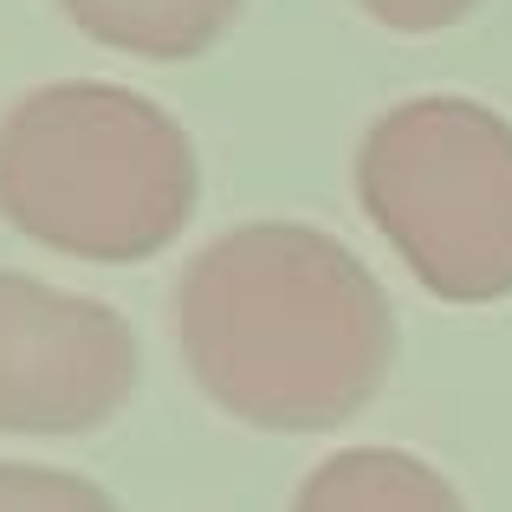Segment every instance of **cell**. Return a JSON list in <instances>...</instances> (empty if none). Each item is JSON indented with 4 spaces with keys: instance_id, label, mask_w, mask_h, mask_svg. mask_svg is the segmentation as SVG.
<instances>
[{
    "instance_id": "cell-7",
    "label": "cell",
    "mask_w": 512,
    "mask_h": 512,
    "mask_svg": "<svg viewBox=\"0 0 512 512\" xmlns=\"http://www.w3.org/2000/svg\"><path fill=\"white\" fill-rule=\"evenodd\" d=\"M0 512H124L98 480L39 461H0Z\"/></svg>"
},
{
    "instance_id": "cell-1",
    "label": "cell",
    "mask_w": 512,
    "mask_h": 512,
    "mask_svg": "<svg viewBox=\"0 0 512 512\" xmlns=\"http://www.w3.org/2000/svg\"><path fill=\"white\" fill-rule=\"evenodd\" d=\"M175 344L221 415L318 435L363 415L396 363L389 292L338 234L247 221L175 279Z\"/></svg>"
},
{
    "instance_id": "cell-3",
    "label": "cell",
    "mask_w": 512,
    "mask_h": 512,
    "mask_svg": "<svg viewBox=\"0 0 512 512\" xmlns=\"http://www.w3.org/2000/svg\"><path fill=\"white\" fill-rule=\"evenodd\" d=\"M357 201L448 305L512 299V117L480 98H402L357 143Z\"/></svg>"
},
{
    "instance_id": "cell-8",
    "label": "cell",
    "mask_w": 512,
    "mask_h": 512,
    "mask_svg": "<svg viewBox=\"0 0 512 512\" xmlns=\"http://www.w3.org/2000/svg\"><path fill=\"white\" fill-rule=\"evenodd\" d=\"M357 7L370 13L376 26H389V33H448L480 0H357Z\"/></svg>"
},
{
    "instance_id": "cell-5",
    "label": "cell",
    "mask_w": 512,
    "mask_h": 512,
    "mask_svg": "<svg viewBox=\"0 0 512 512\" xmlns=\"http://www.w3.org/2000/svg\"><path fill=\"white\" fill-rule=\"evenodd\" d=\"M247 0H59V13L104 52L188 65L227 39Z\"/></svg>"
},
{
    "instance_id": "cell-4",
    "label": "cell",
    "mask_w": 512,
    "mask_h": 512,
    "mask_svg": "<svg viewBox=\"0 0 512 512\" xmlns=\"http://www.w3.org/2000/svg\"><path fill=\"white\" fill-rule=\"evenodd\" d=\"M143 376L117 305L0 266V435H91Z\"/></svg>"
},
{
    "instance_id": "cell-2",
    "label": "cell",
    "mask_w": 512,
    "mask_h": 512,
    "mask_svg": "<svg viewBox=\"0 0 512 512\" xmlns=\"http://www.w3.org/2000/svg\"><path fill=\"white\" fill-rule=\"evenodd\" d=\"M201 208V156L156 98L59 78L0 111V221L85 266H137Z\"/></svg>"
},
{
    "instance_id": "cell-6",
    "label": "cell",
    "mask_w": 512,
    "mask_h": 512,
    "mask_svg": "<svg viewBox=\"0 0 512 512\" xmlns=\"http://www.w3.org/2000/svg\"><path fill=\"white\" fill-rule=\"evenodd\" d=\"M292 512H467V500L409 448H344L299 480Z\"/></svg>"
}]
</instances>
